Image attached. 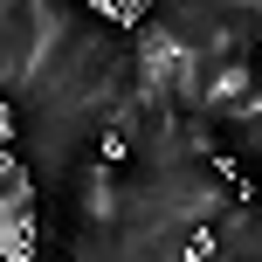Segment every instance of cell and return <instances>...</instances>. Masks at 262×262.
<instances>
[{"mask_svg":"<svg viewBox=\"0 0 262 262\" xmlns=\"http://www.w3.org/2000/svg\"><path fill=\"white\" fill-rule=\"evenodd\" d=\"M90 14H104L111 28H138V21H152V0H83Z\"/></svg>","mask_w":262,"mask_h":262,"instance_id":"6da1fadb","label":"cell"}]
</instances>
